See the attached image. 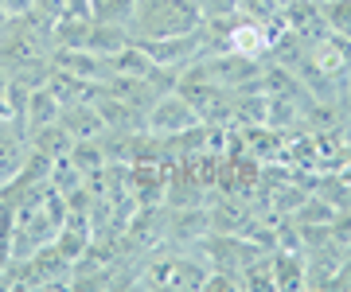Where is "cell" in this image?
<instances>
[{"instance_id":"6da1fadb","label":"cell","mask_w":351,"mask_h":292,"mask_svg":"<svg viewBox=\"0 0 351 292\" xmlns=\"http://www.w3.org/2000/svg\"><path fill=\"white\" fill-rule=\"evenodd\" d=\"M203 27L199 0H137L133 8V39H168Z\"/></svg>"},{"instance_id":"7a4b0ae2","label":"cell","mask_w":351,"mask_h":292,"mask_svg":"<svg viewBox=\"0 0 351 292\" xmlns=\"http://www.w3.org/2000/svg\"><path fill=\"white\" fill-rule=\"evenodd\" d=\"M191 125H199V114H195V105L180 94V90H164L149 102L145 109V129H149L152 137H176V133H188Z\"/></svg>"},{"instance_id":"3957f363","label":"cell","mask_w":351,"mask_h":292,"mask_svg":"<svg viewBox=\"0 0 351 292\" xmlns=\"http://www.w3.org/2000/svg\"><path fill=\"white\" fill-rule=\"evenodd\" d=\"M32 144H27V129L16 121H0V187H8L20 168H24Z\"/></svg>"},{"instance_id":"277c9868","label":"cell","mask_w":351,"mask_h":292,"mask_svg":"<svg viewBox=\"0 0 351 292\" xmlns=\"http://www.w3.org/2000/svg\"><path fill=\"white\" fill-rule=\"evenodd\" d=\"M274 289H281V292L308 289V257L297 245L274 250Z\"/></svg>"},{"instance_id":"5b68a950","label":"cell","mask_w":351,"mask_h":292,"mask_svg":"<svg viewBox=\"0 0 351 292\" xmlns=\"http://www.w3.org/2000/svg\"><path fill=\"white\" fill-rule=\"evenodd\" d=\"M59 114H63V102L55 98V90L51 86H32V94H27V109H24V129L27 133H39V129L55 125Z\"/></svg>"},{"instance_id":"8992f818","label":"cell","mask_w":351,"mask_h":292,"mask_svg":"<svg viewBox=\"0 0 351 292\" xmlns=\"http://www.w3.org/2000/svg\"><path fill=\"white\" fill-rule=\"evenodd\" d=\"M324 24L332 36L351 39V0H328L324 4Z\"/></svg>"},{"instance_id":"52a82bcc","label":"cell","mask_w":351,"mask_h":292,"mask_svg":"<svg viewBox=\"0 0 351 292\" xmlns=\"http://www.w3.org/2000/svg\"><path fill=\"white\" fill-rule=\"evenodd\" d=\"M32 12H39L43 20H51V24H55V20L66 12V0H36V8H32Z\"/></svg>"},{"instance_id":"ba28073f","label":"cell","mask_w":351,"mask_h":292,"mask_svg":"<svg viewBox=\"0 0 351 292\" xmlns=\"http://www.w3.org/2000/svg\"><path fill=\"white\" fill-rule=\"evenodd\" d=\"M0 8L8 16H27L32 8H36V0H0Z\"/></svg>"},{"instance_id":"9c48e42d","label":"cell","mask_w":351,"mask_h":292,"mask_svg":"<svg viewBox=\"0 0 351 292\" xmlns=\"http://www.w3.org/2000/svg\"><path fill=\"white\" fill-rule=\"evenodd\" d=\"M339 109L348 114V121H351V78L343 82V94H339Z\"/></svg>"},{"instance_id":"30bf717a","label":"cell","mask_w":351,"mask_h":292,"mask_svg":"<svg viewBox=\"0 0 351 292\" xmlns=\"http://www.w3.org/2000/svg\"><path fill=\"white\" fill-rule=\"evenodd\" d=\"M343 289H351V241L343 245Z\"/></svg>"},{"instance_id":"8fae6325","label":"cell","mask_w":351,"mask_h":292,"mask_svg":"<svg viewBox=\"0 0 351 292\" xmlns=\"http://www.w3.org/2000/svg\"><path fill=\"white\" fill-rule=\"evenodd\" d=\"M8 20H12V16H8V12H4V8H0V31L8 27Z\"/></svg>"},{"instance_id":"7c38bea8","label":"cell","mask_w":351,"mask_h":292,"mask_svg":"<svg viewBox=\"0 0 351 292\" xmlns=\"http://www.w3.org/2000/svg\"><path fill=\"white\" fill-rule=\"evenodd\" d=\"M320 4H328V0H320Z\"/></svg>"}]
</instances>
